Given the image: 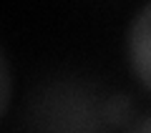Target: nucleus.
I'll return each mask as SVG.
<instances>
[{
    "label": "nucleus",
    "mask_w": 151,
    "mask_h": 133,
    "mask_svg": "<svg viewBox=\"0 0 151 133\" xmlns=\"http://www.w3.org/2000/svg\"><path fill=\"white\" fill-rule=\"evenodd\" d=\"M108 96L78 80H58L40 93L30 123L35 133H108L103 106Z\"/></svg>",
    "instance_id": "1"
},
{
    "label": "nucleus",
    "mask_w": 151,
    "mask_h": 133,
    "mask_svg": "<svg viewBox=\"0 0 151 133\" xmlns=\"http://www.w3.org/2000/svg\"><path fill=\"white\" fill-rule=\"evenodd\" d=\"M3 103H0V108H3V113L8 111V103H10V63H8V58L3 55Z\"/></svg>",
    "instance_id": "4"
},
{
    "label": "nucleus",
    "mask_w": 151,
    "mask_h": 133,
    "mask_svg": "<svg viewBox=\"0 0 151 133\" xmlns=\"http://www.w3.org/2000/svg\"><path fill=\"white\" fill-rule=\"evenodd\" d=\"M103 113H106V121L111 128L124 126L131 118V98L124 96V93H113V96L106 98V106H103Z\"/></svg>",
    "instance_id": "3"
},
{
    "label": "nucleus",
    "mask_w": 151,
    "mask_h": 133,
    "mask_svg": "<svg viewBox=\"0 0 151 133\" xmlns=\"http://www.w3.org/2000/svg\"><path fill=\"white\" fill-rule=\"evenodd\" d=\"M129 133H151V113L144 116V118H139V121L129 128Z\"/></svg>",
    "instance_id": "5"
},
{
    "label": "nucleus",
    "mask_w": 151,
    "mask_h": 133,
    "mask_svg": "<svg viewBox=\"0 0 151 133\" xmlns=\"http://www.w3.org/2000/svg\"><path fill=\"white\" fill-rule=\"evenodd\" d=\"M126 53L136 78L151 91V3L139 8L129 25Z\"/></svg>",
    "instance_id": "2"
}]
</instances>
